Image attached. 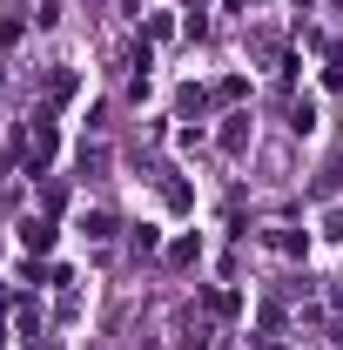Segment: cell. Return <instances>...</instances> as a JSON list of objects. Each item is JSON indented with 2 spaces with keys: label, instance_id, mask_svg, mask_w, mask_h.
<instances>
[{
  "label": "cell",
  "instance_id": "obj_1",
  "mask_svg": "<svg viewBox=\"0 0 343 350\" xmlns=\"http://www.w3.org/2000/svg\"><path fill=\"white\" fill-rule=\"evenodd\" d=\"M47 155H54V129H47V122H34V135H27V162L41 169Z\"/></svg>",
  "mask_w": 343,
  "mask_h": 350
},
{
  "label": "cell",
  "instance_id": "obj_2",
  "mask_svg": "<svg viewBox=\"0 0 343 350\" xmlns=\"http://www.w3.org/2000/svg\"><path fill=\"white\" fill-rule=\"evenodd\" d=\"M20 243H27V250H47V243H54V222L27 216V222H20Z\"/></svg>",
  "mask_w": 343,
  "mask_h": 350
},
{
  "label": "cell",
  "instance_id": "obj_3",
  "mask_svg": "<svg viewBox=\"0 0 343 350\" xmlns=\"http://www.w3.org/2000/svg\"><path fill=\"white\" fill-rule=\"evenodd\" d=\"M323 236H343V209H330V229H323Z\"/></svg>",
  "mask_w": 343,
  "mask_h": 350
}]
</instances>
